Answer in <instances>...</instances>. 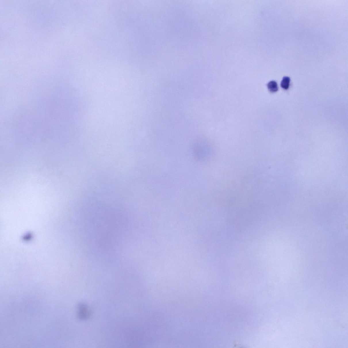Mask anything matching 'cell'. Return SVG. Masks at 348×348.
<instances>
[{"instance_id": "1", "label": "cell", "mask_w": 348, "mask_h": 348, "mask_svg": "<svg viewBox=\"0 0 348 348\" xmlns=\"http://www.w3.org/2000/svg\"><path fill=\"white\" fill-rule=\"evenodd\" d=\"M267 87L269 91L271 93H276L278 91L277 83L274 80L271 81L267 83Z\"/></svg>"}, {"instance_id": "2", "label": "cell", "mask_w": 348, "mask_h": 348, "mask_svg": "<svg viewBox=\"0 0 348 348\" xmlns=\"http://www.w3.org/2000/svg\"><path fill=\"white\" fill-rule=\"evenodd\" d=\"M290 79L288 77L285 76L283 77L281 83V87L282 89L285 90L289 89Z\"/></svg>"}]
</instances>
